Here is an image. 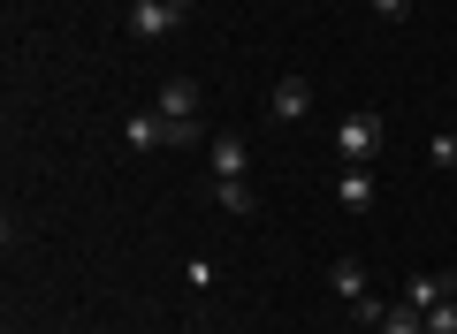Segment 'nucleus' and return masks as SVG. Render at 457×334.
Listing matches in <instances>:
<instances>
[{
    "label": "nucleus",
    "instance_id": "obj_13",
    "mask_svg": "<svg viewBox=\"0 0 457 334\" xmlns=\"http://www.w3.org/2000/svg\"><path fill=\"white\" fill-rule=\"evenodd\" d=\"M427 334H457V297H442L435 312H427Z\"/></svg>",
    "mask_w": 457,
    "mask_h": 334
},
{
    "label": "nucleus",
    "instance_id": "obj_11",
    "mask_svg": "<svg viewBox=\"0 0 457 334\" xmlns=\"http://www.w3.org/2000/svg\"><path fill=\"white\" fill-rule=\"evenodd\" d=\"M213 198H221V213H237V221H252V213H260L252 183H213Z\"/></svg>",
    "mask_w": 457,
    "mask_h": 334
},
{
    "label": "nucleus",
    "instance_id": "obj_2",
    "mask_svg": "<svg viewBox=\"0 0 457 334\" xmlns=\"http://www.w3.org/2000/svg\"><path fill=\"white\" fill-rule=\"evenodd\" d=\"M245 167H252L245 137H237V129H221V137L206 144V175H213V183H245Z\"/></svg>",
    "mask_w": 457,
    "mask_h": 334
},
{
    "label": "nucleus",
    "instance_id": "obj_3",
    "mask_svg": "<svg viewBox=\"0 0 457 334\" xmlns=\"http://www.w3.org/2000/svg\"><path fill=\"white\" fill-rule=\"evenodd\" d=\"M183 23V8H168V0H130V31L137 38H168Z\"/></svg>",
    "mask_w": 457,
    "mask_h": 334
},
{
    "label": "nucleus",
    "instance_id": "obj_8",
    "mask_svg": "<svg viewBox=\"0 0 457 334\" xmlns=\"http://www.w3.org/2000/svg\"><path fill=\"white\" fill-rule=\"evenodd\" d=\"M328 289H336L343 304H359L366 297V266H359V258H336V266H328Z\"/></svg>",
    "mask_w": 457,
    "mask_h": 334
},
{
    "label": "nucleus",
    "instance_id": "obj_12",
    "mask_svg": "<svg viewBox=\"0 0 457 334\" xmlns=\"http://www.w3.org/2000/svg\"><path fill=\"white\" fill-rule=\"evenodd\" d=\"M427 159H435V167H457V129H435V144H427Z\"/></svg>",
    "mask_w": 457,
    "mask_h": 334
},
{
    "label": "nucleus",
    "instance_id": "obj_4",
    "mask_svg": "<svg viewBox=\"0 0 457 334\" xmlns=\"http://www.w3.org/2000/svg\"><path fill=\"white\" fill-rule=\"evenodd\" d=\"M267 114H275V122H305V114H312V84L305 77H282L275 99H267Z\"/></svg>",
    "mask_w": 457,
    "mask_h": 334
},
{
    "label": "nucleus",
    "instance_id": "obj_15",
    "mask_svg": "<svg viewBox=\"0 0 457 334\" xmlns=\"http://www.w3.org/2000/svg\"><path fill=\"white\" fill-rule=\"evenodd\" d=\"M168 8H183V16H191V8H198V0H168Z\"/></svg>",
    "mask_w": 457,
    "mask_h": 334
},
{
    "label": "nucleus",
    "instance_id": "obj_14",
    "mask_svg": "<svg viewBox=\"0 0 457 334\" xmlns=\"http://www.w3.org/2000/svg\"><path fill=\"white\" fill-rule=\"evenodd\" d=\"M374 16H381V23H404V16H411V0H374Z\"/></svg>",
    "mask_w": 457,
    "mask_h": 334
},
{
    "label": "nucleus",
    "instance_id": "obj_7",
    "mask_svg": "<svg viewBox=\"0 0 457 334\" xmlns=\"http://www.w3.org/2000/svg\"><path fill=\"white\" fill-rule=\"evenodd\" d=\"M336 198H343V213H366V206H374V167H343Z\"/></svg>",
    "mask_w": 457,
    "mask_h": 334
},
{
    "label": "nucleus",
    "instance_id": "obj_5",
    "mask_svg": "<svg viewBox=\"0 0 457 334\" xmlns=\"http://www.w3.org/2000/svg\"><path fill=\"white\" fill-rule=\"evenodd\" d=\"M442 297H457V273H411V281H404V304H411V312H435Z\"/></svg>",
    "mask_w": 457,
    "mask_h": 334
},
{
    "label": "nucleus",
    "instance_id": "obj_10",
    "mask_svg": "<svg viewBox=\"0 0 457 334\" xmlns=\"http://www.w3.org/2000/svg\"><path fill=\"white\" fill-rule=\"evenodd\" d=\"M130 144H137V152H153V144H168V114H161V107L130 114Z\"/></svg>",
    "mask_w": 457,
    "mask_h": 334
},
{
    "label": "nucleus",
    "instance_id": "obj_1",
    "mask_svg": "<svg viewBox=\"0 0 457 334\" xmlns=\"http://www.w3.org/2000/svg\"><path fill=\"white\" fill-rule=\"evenodd\" d=\"M381 107H359V114H343L336 122V152H343V167H374V152H381Z\"/></svg>",
    "mask_w": 457,
    "mask_h": 334
},
{
    "label": "nucleus",
    "instance_id": "obj_6",
    "mask_svg": "<svg viewBox=\"0 0 457 334\" xmlns=\"http://www.w3.org/2000/svg\"><path fill=\"white\" fill-rule=\"evenodd\" d=\"M161 114L168 122H198V77H168L161 84Z\"/></svg>",
    "mask_w": 457,
    "mask_h": 334
},
{
    "label": "nucleus",
    "instance_id": "obj_9",
    "mask_svg": "<svg viewBox=\"0 0 457 334\" xmlns=\"http://www.w3.org/2000/svg\"><path fill=\"white\" fill-rule=\"evenodd\" d=\"M374 327H381V334H427V312H411V304L396 297V304H381V319H374Z\"/></svg>",
    "mask_w": 457,
    "mask_h": 334
}]
</instances>
